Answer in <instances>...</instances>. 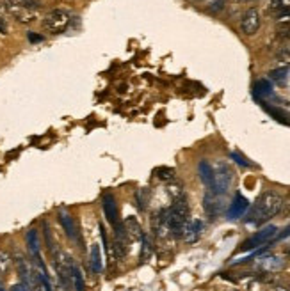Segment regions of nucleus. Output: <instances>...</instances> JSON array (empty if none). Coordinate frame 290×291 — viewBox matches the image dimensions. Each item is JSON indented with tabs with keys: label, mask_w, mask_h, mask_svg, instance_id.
Instances as JSON below:
<instances>
[{
	"label": "nucleus",
	"mask_w": 290,
	"mask_h": 291,
	"mask_svg": "<svg viewBox=\"0 0 290 291\" xmlns=\"http://www.w3.org/2000/svg\"><path fill=\"white\" fill-rule=\"evenodd\" d=\"M282 202H283V197L276 190L262 192L260 197L255 201V204L251 206V210L248 211L246 222H248V224H255V226L266 224L267 220H271L273 217L280 215V210H282Z\"/></svg>",
	"instance_id": "1"
},
{
	"label": "nucleus",
	"mask_w": 290,
	"mask_h": 291,
	"mask_svg": "<svg viewBox=\"0 0 290 291\" xmlns=\"http://www.w3.org/2000/svg\"><path fill=\"white\" fill-rule=\"evenodd\" d=\"M187 222H189L187 197L182 195L178 199H173L171 206L166 208V227H168V235L175 236V238H182Z\"/></svg>",
	"instance_id": "2"
},
{
	"label": "nucleus",
	"mask_w": 290,
	"mask_h": 291,
	"mask_svg": "<svg viewBox=\"0 0 290 291\" xmlns=\"http://www.w3.org/2000/svg\"><path fill=\"white\" fill-rule=\"evenodd\" d=\"M214 167V188H212V194H217V195H225L226 192L232 188L233 185V179H235V174H233L232 167L225 162H219L216 163Z\"/></svg>",
	"instance_id": "3"
},
{
	"label": "nucleus",
	"mask_w": 290,
	"mask_h": 291,
	"mask_svg": "<svg viewBox=\"0 0 290 291\" xmlns=\"http://www.w3.org/2000/svg\"><path fill=\"white\" fill-rule=\"evenodd\" d=\"M70 21V12L64 11V9H53L43 18V28L50 34H61L68 28Z\"/></svg>",
	"instance_id": "4"
},
{
	"label": "nucleus",
	"mask_w": 290,
	"mask_h": 291,
	"mask_svg": "<svg viewBox=\"0 0 290 291\" xmlns=\"http://www.w3.org/2000/svg\"><path fill=\"white\" fill-rule=\"evenodd\" d=\"M276 227L274 226H269L266 227V229H262L258 231L257 235H253L251 238H248L244 243H242L241 247H239V251L237 252H246V251H253V249H258V247L262 245H266V243L271 242V238H273L274 235H276Z\"/></svg>",
	"instance_id": "5"
},
{
	"label": "nucleus",
	"mask_w": 290,
	"mask_h": 291,
	"mask_svg": "<svg viewBox=\"0 0 290 291\" xmlns=\"http://www.w3.org/2000/svg\"><path fill=\"white\" fill-rule=\"evenodd\" d=\"M112 251H114L116 259L127 258L128 251H130V238H128L127 231L123 227V222H119L114 227V242H112Z\"/></svg>",
	"instance_id": "6"
},
{
	"label": "nucleus",
	"mask_w": 290,
	"mask_h": 291,
	"mask_svg": "<svg viewBox=\"0 0 290 291\" xmlns=\"http://www.w3.org/2000/svg\"><path fill=\"white\" fill-rule=\"evenodd\" d=\"M37 9L39 5H25V4H7V11L11 12L12 16L16 18L20 23H30L37 18Z\"/></svg>",
	"instance_id": "7"
},
{
	"label": "nucleus",
	"mask_w": 290,
	"mask_h": 291,
	"mask_svg": "<svg viewBox=\"0 0 290 291\" xmlns=\"http://www.w3.org/2000/svg\"><path fill=\"white\" fill-rule=\"evenodd\" d=\"M203 210L207 213V217L210 220H216L223 215L225 211V202H223V197L217 194H212V192H207L203 197Z\"/></svg>",
	"instance_id": "8"
},
{
	"label": "nucleus",
	"mask_w": 290,
	"mask_h": 291,
	"mask_svg": "<svg viewBox=\"0 0 290 291\" xmlns=\"http://www.w3.org/2000/svg\"><path fill=\"white\" fill-rule=\"evenodd\" d=\"M260 23H262L260 12H258L257 9H248L241 20V28L246 36H253V34L258 32Z\"/></svg>",
	"instance_id": "9"
},
{
	"label": "nucleus",
	"mask_w": 290,
	"mask_h": 291,
	"mask_svg": "<svg viewBox=\"0 0 290 291\" xmlns=\"http://www.w3.org/2000/svg\"><path fill=\"white\" fill-rule=\"evenodd\" d=\"M102 204H103V213H105L107 222H109L112 227H116L119 224V211H118V204H116L114 195L103 194Z\"/></svg>",
	"instance_id": "10"
},
{
	"label": "nucleus",
	"mask_w": 290,
	"mask_h": 291,
	"mask_svg": "<svg viewBox=\"0 0 290 291\" xmlns=\"http://www.w3.org/2000/svg\"><path fill=\"white\" fill-rule=\"evenodd\" d=\"M57 218H59V222H61L62 229H64L66 236H68V238H70L71 242H80V235H78L77 224H75L73 217H71V215L68 213V211L59 210Z\"/></svg>",
	"instance_id": "11"
},
{
	"label": "nucleus",
	"mask_w": 290,
	"mask_h": 291,
	"mask_svg": "<svg viewBox=\"0 0 290 291\" xmlns=\"http://www.w3.org/2000/svg\"><path fill=\"white\" fill-rule=\"evenodd\" d=\"M250 208V202H248V199L244 197V195H241V194H237L235 197H233V201H232V204H230V208H228V217L230 218H239V217H242L244 215V211Z\"/></svg>",
	"instance_id": "12"
},
{
	"label": "nucleus",
	"mask_w": 290,
	"mask_h": 291,
	"mask_svg": "<svg viewBox=\"0 0 290 291\" xmlns=\"http://www.w3.org/2000/svg\"><path fill=\"white\" fill-rule=\"evenodd\" d=\"M198 174H200L203 185L209 188V192H212V188H214V167H212V163H209L207 160H201V162L198 163Z\"/></svg>",
	"instance_id": "13"
},
{
	"label": "nucleus",
	"mask_w": 290,
	"mask_h": 291,
	"mask_svg": "<svg viewBox=\"0 0 290 291\" xmlns=\"http://www.w3.org/2000/svg\"><path fill=\"white\" fill-rule=\"evenodd\" d=\"M201 231H203V222H201V220H189L187 226H185V229H184V236H182V238L187 243L198 242L201 236Z\"/></svg>",
	"instance_id": "14"
},
{
	"label": "nucleus",
	"mask_w": 290,
	"mask_h": 291,
	"mask_svg": "<svg viewBox=\"0 0 290 291\" xmlns=\"http://www.w3.org/2000/svg\"><path fill=\"white\" fill-rule=\"evenodd\" d=\"M258 268H262L267 274H273L276 270H282L283 268V259L278 256H264V258L258 259Z\"/></svg>",
	"instance_id": "15"
},
{
	"label": "nucleus",
	"mask_w": 290,
	"mask_h": 291,
	"mask_svg": "<svg viewBox=\"0 0 290 291\" xmlns=\"http://www.w3.org/2000/svg\"><path fill=\"white\" fill-rule=\"evenodd\" d=\"M27 249H29V254L32 259H37L41 258V245H39V236H37V231L36 229H29L27 231Z\"/></svg>",
	"instance_id": "16"
},
{
	"label": "nucleus",
	"mask_w": 290,
	"mask_h": 291,
	"mask_svg": "<svg viewBox=\"0 0 290 291\" xmlns=\"http://www.w3.org/2000/svg\"><path fill=\"white\" fill-rule=\"evenodd\" d=\"M123 227L127 231V235L130 240H141L143 238V229H141V224L137 222V218L135 217H128L125 218V222H123Z\"/></svg>",
	"instance_id": "17"
},
{
	"label": "nucleus",
	"mask_w": 290,
	"mask_h": 291,
	"mask_svg": "<svg viewBox=\"0 0 290 291\" xmlns=\"http://www.w3.org/2000/svg\"><path fill=\"white\" fill-rule=\"evenodd\" d=\"M262 107H264V110L269 114L271 118H274L278 123H282V125L290 126V114L289 112H285L283 109H278V107L267 105V103H262Z\"/></svg>",
	"instance_id": "18"
},
{
	"label": "nucleus",
	"mask_w": 290,
	"mask_h": 291,
	"mask_svg": "<svg viewBox=\"0 0 290 291\" xmlns=\"http://www.w3.org/2000/svg\"><path fill=\"white\" fill-rule=\"evenodd\" d=\"M273 94V84L266 78H262V80H257L253 85V96L257 100H264V98L271 96Z\"/></svg>",
	"instance_id": "19"
},
{
	"label": "nucleus",
	"mask_w": 290,
	"mask_h": 291,
	"mask_svg": "<svg viewBox=\"0 0 290 291\" xmlns=\"http://www.w3.org/2000/svg\"><path fill=\"white\" fill-rule=\"evenodd\" d=\"M70 274H71V284H73L75 291H86V281H84V275H82V270L78 265H75V261L70 267Z\"/></svg>",
	"instance_id": "20"
},
{
	"label": "nucleus",
	"mask_w": 290,
	"mask_h": 291,
	"mask_svg": "<svg viewBox=\"0 0 290 291\" xmlns=\"http://www.w3.org/2000/svg\"><path fill=\"white\" fill-rule=\"evenodd\" d=\"M89 261H91V270L94 274H100L102 272V256H100V245L98 243H94L91 247V256H89Z\"/></svg>",
	"instance_id": "21"
},
{
	"label": "nucleus",
	"mask_w": 290,
	"mask_h": 291,
	"mask_svg": "<svg viewBox=\"0 0 290 291\" xmlns=\"http://www.w3.org/2000/svg\"><path fill=\"white\" fill-rule=\"evenodd\" d=\"M153 174H155L157 178L162 179V181H175L176 174H175V169H171V167H157L155 170H153Z\"/></svg>",
	"instance_id": "22"
},
{
	"label": "nucleus",
	"mask_w": 290,
	"mask_h": 291,
	"mask_svg": "<svg viewBox=\"0 0 290 291\" xmlns=\"http://www.w3.org/2000/svg\"><path fill=\"white\" fill-rule=\"evenodd\" d=\"M274 59L280 62V64H290V45H282L276 53H274Z\"/></svg>",
	"instance_id": "23"
},
{
	"label": "nucleus",
	"mask_w": 290,
	"mask_h": 291,
	"mask_svg": "<svg viewBox=\"0 0 290 291\" xmlns=\"http://www.w3.org/2000/svg\"><path fill=\"white\" fill-rule=\"evenodd\" d=\"M141 242H143V247H141V259H143V261H148V259L151 258V252H153V247H151L150 236L143 235Z\"/></svg>",
	"instance_id": "24"
},
{
	"label": "nucleus",
	"mask_w": 290,
	"mask_h": 291,
	"mask_svg": "<svg viewBox=\"0 0 290 291\" xmlns=\"http://www.w3.org/2000/svg\"><path fill=\"white\" fill-rule=\"evenodd\" d=\"M276 36L283 41H290V21H280L276 25Z\"/></svg>",
	"instance_id": "25"
},
{
	"label": "nucleus",
	"mask_w": 290,
	"mask_h": 291,
	"mask_svg": "<svg viewBox=\"0 0 290 291\" xmlns=\"http://www.w3.org/2000/svg\"><path fill=\"white\" fill-rule=\"evenodd\" d=\"M287 73H289V69L287 68H278V69H273V71L269 73V78L274 82H285L287 80Z\"/></svg>",
	"instance_id": "26"
},
{
	"label": "nucleus",
	"mask_w": 290,
	"mask_h": 291,
	"mask_svg": "<svg viewBox=\"0 0 290 291\" xmlns=\"http://www.w3.org/2000/svg\"><path fill=\"white\" fill-rule=\"evenodd\" d=\"M11 267V256L7 252L0 251V275H5V272Z\"/></svg>",
	"instance_id": "27"
},
{
	"label": "nucleus",
	"mask_w": 290,
	"mask_h": 291,
	"mask_svg": "<svg viewBox=\"0 0 290 291\" xmlns=\"http://www.w3.org/2000/svg\"><path fill=\"white\" fill-rule=\"evenodd\" d=\"M43 233H45V242H46V247H48V251L53 252L55 251V245H53V238H52V233H50L48 224H43Z\"/></svg>",
	"instance_id": "28"
},
{
	"label": "nucleus",
	"mask_w": 290,
	"mask_h": 291,
	"mask_svg": "<svg viewBox=\"0 0 290 291\" xmlns=\"http://www.w3.org/2000/svg\"><path fill=\"white\" fill-rule=\"evenodd\" d=\"M135 206L139 208V211H144L146 208V199H144V190L135 192Z\"/></svg>",
	"instance_id": "29"
},
{
	"label": "nucleus",
	"mask_w": 290,
	"mask_h": 291,
	"mask_svg": "<svg viewBox=\"0 0 290 291\" xmlns=\"http://www.w3.org/2000/svg\"><path fill=\"white\" fill-rule=\"evenodd\" d=\"M230 156H232V160H235V162H237L239 165H242V167H251V162H248V160H246V158L242 156L241 153H237V151H233V153L230 154Z\"/></svg>",
	"instance_id": "30"
},
{
	"label": "nucleus",
	"mask_w": 290,
	"mask_h": 291,
	"mask_svg": "<svg viewBox=\"0 0 290 291\" xmlns=\"http://www.w3.org/2000/svg\"><path fill=\"white\" fill-rule=\"evenodd\" d=\"M280 215H283V217H290V194L287 195L285 199H283V202H282V210H280Z\"/></svg>",
	"instance_id": "31"
},
{
	"label": "nucleus",
	"mask_w": 290,
	"mask_h": 291,
	"mask_svg": "<svg viewBox=\"0 0 290 291\" xmlns=\"http://www.w3.org/2000/svg\"><path fill=\"white\" fill-rule=\"evenodd\" d=\"M209 7L212 12L221 11V9H225V0H212V4H210Z\"/></svg>",
	"instance_id": "32"
},
{
	"label": "nucleus",
	"mask_w": 290,
	"mask_h": 291,
	"mask_svg": "<svg viewBox=\"0 0 290 291\" xmlns=\"http://www.w3.org/2000/svg\"><path fill=\"white\" fill-rule=\"evenodd\" d=\"M12 4H25V5H39L37 0H9Z\"/></svg>",
	"instance_id": "33"
},
{
	"label": "nucleus",
	"mask_w": 290,
	"mask_h": 291,
	"mask_svg": "<svg viewBox=\"0 0 290 291\" xmlns=\"http://www.w3.org/2000/svg\"><path fill=\"white\" fill-rule=\"evenodd\" d=\"M27 37H29L30 43H41V41H43V36H39V34H34V32H29V34H27Z\"/></svg>",
	"instance_id": "34"
},
{
	"label": "nucleus",
	"mask_w": 290,
	"mask_h": 291,
	"mask_svg": "<svg viewBox=\"0 0 290 291\" xmlns=\"http://www.w3.org/2000/svg\"><path fill=\"white\" fill-rule=\"evenodd\" d=\"M11 291H30V290H29V286H25L23 283H18L11 288Z\"/></svg>",
	"instance_id": "35"
},
{
	"label": "nucleus",
	"mask_w": 290,
	"mask_h": 291,
	"mask_svg": "<svg viewBox=\"0 0 290 291\" xmlns=\"http://www.w3.org/2000/svg\"><path fill=\"white\" fill-rule=\"evenodd\" d=\"M271 291H290L289 288H285V286H273L271 288Z\"/></svg>",
	"instance_id": "36"
},
{
	"label": "nucleus",
	"mask_w": 290,
	"mask_h": 291,
	"mask_svg": "<svg viewBox=\"0 0 290 291\" xmlns=\"http://www.w3.org/2000/svg\"><path fill=\"white\" fill-rule=\"evenodd\" d=\"M0 32H5V20L0 18Z\"/></svg>",
	"instance_id": "37"
},
{
	"label": "nucleus",
	"mask_w": 290,
	"mask_h": 291,
	"mask_svg": "<svg viewBox=\"0 0 290 291\" xmlns=\"http://www.w3.org/2000/svg\"><path fill=\"white\" fill-rule=\"evenodd\" d=\"M239 2H250V0H239Z\"/></svg>",
	"instance_id": "38"
},
{
	"label": "nucleus",
	"mask_w": 290,
	"mask_h": 291,
	"mask_svg": "<svg viewBox=\"0 0 290 291\" xmlns=\"http://www.w3.org/2000/svg\"><path fill=\"white\" fill-rule=\"evenodd\" d=\"M287 254H289V258H290V249H289V251H287Z\"/></svg>",
	"instance_id": "39"
},
{
	"label": "nucleus",
	"mask_w": 290,
	"mask_h": 291,
	"mask_svg": "<svg viewBox=\"0 0 290 291\" xmlns=\"http://www.w3.org/2000/svg\"><path fill=\"white\" fill-rule=\"evenodd\" d=\"M0 291H5V290H4V288H2V286H0Z\"/></svg>",
	"instance_id": "40"
},
{
	"label": "nucleus",
	"mask_w": 290,
	"mask_h": 291,
	"mask_svg": "<svg viewBox=\"0 0 290 291\" xmlns=\"http://www.w3.org/2000/svg\"><path fill=\"white\" fill-rule=\"evenodd\" d=\"M196 2H203V0H196Z\"/></svg>",
	"instance_id": "41"
}]
</instances>
